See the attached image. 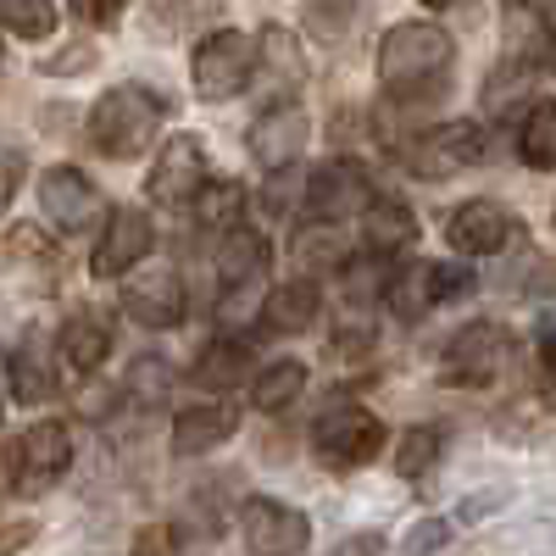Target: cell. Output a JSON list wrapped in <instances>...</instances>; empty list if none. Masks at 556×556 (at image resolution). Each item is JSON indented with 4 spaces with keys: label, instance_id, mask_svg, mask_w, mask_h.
<instances>
[{
    "label": "cell",
    "instance_id": "1",
    "mask_svg": "<svg viewBox=\"0 0 556 556\" xmlns=\"http://www.w3.org/2000/svg\"><path fill=\"white\" fill-rule=\"evenodd\" d=\"M456 45L440 23H395L379 39V89L395 106H424L451 89Z\"/></svg>",
    "mask_w": 556,
    "mask_h": 556
},
{
    "label": "cell",
    "instance_id": "2",
    "mask_svg": "<svg viewBox=\"0 0 556 556\" xmlns=\"http://www.w3.org/2000/svg\"><path fill=\"white\" fill-rule=\"evenodd\" d=\"M173 106L146 84H112L106 96L89 106V146L106 162H134L156 146V128Z\"/></svg>",
    "mask_w": 556,
    "mask_h": 556
},
{
    "label": "cell",
    "instance_id": "3",
    "mask_svg": "<svg viewBox=\"0 0 556 556\" xmlns=\"http://www.w3.org/2000/svg\"><path fill=\"white\" fill-rule=\"evenodd\" d=\"M312 451H317V462H329V468H340V473L367 468V462L384 451V424L362 401L329 395L323 412L312 417Z\"/></svg>",
    "mask_w": 556,
    "mask_h": 556
},
{
    "label": "cell",
    "instance_id": "4",
    "mask_svg": "<svg viewBox=\"0 0 556 556\" xmlns=\"http://www.w3.org/2000/svg\"><path fill=\"white\" fill-rule=\"evenodd\" d=\"M73 468V434L67 424H28L23 434L7 440V451H0V473H7L12 495H45L56 490Z\"/></svg>",
    "mask_w": 556,
    "mask_h": 556
},
{
    "label": "cell",
    "instance_id": "5",
    "mask_svg": "<svg viewBox=\"0 0 556 556\" xmlns=\"http://www.w3.org/2000/svg\"><path fill=\"white\" fill-rule=\"evenodd\" d=\"M513 362V329L495 317H473L445 340L440 351V379L456 384V390H479V384H495Z\"/></svg>",
    "mask_w": 556,
    "mask_h": 556
},
{
    "label": "cell",
    "instance_id": "6",
    "mask_svg": "<svg viewBox=\"0 0 556 556\" xmlns=\"http://www.w3.org/2000/svg\"><path fill=\"white\" fill-rule=\"evenodd\" d=\"M251 78H256V39H245L240 28H217L195 45L190 84L201 101H235Z\"/></svg>",
    "mask_w": 556,
    "mask_h": 556
},
{
    "label": "cell",
    "instance_id": "7",
    "mask_svg": "<svg viewBox=\"0 0 556 556\" xmlns=\"http://www.w3.org/2000/svg\"><path fill=\"white\" fill-rule=\"evenodd\" d=\"M401 162L417 178H456V173H468V167L484 162V128L468 123V117H456V123H434L424 134H406Z\"/></svg>",
    "mask_w": 556,
    "mask_h": 556
},
{
    "label": "cell",
    "instance_id": "8",
    "mask_svg": "<svg viewBox=\"0 0 556 556\" xmlns=\"http://www.w3.org/2000/svg\"><path fill=\"white\" fill-rule=\"evenodd\" d=\"M468 290H473V273L468 267H456V262H406V267L390 273L384 306H390V317L417 323V317H429L434 306L468 295Z\"/></svg>",
    "mask_w": 556,
    "mask_h": 556
},
{
    "label": "cell",
    "instance_id": "9",
    "mask_svg": "<svg viewBox=\"0 0 556 556\" xmlns=\"http://www.w3.org/2000/svg\"><path fill=\"white\" fill-rule=\"evenodd\" d=\"M374 201H379L374 173H367L362 162H351V156H334V162L312 167V178L301 184V206H306L312 223H345V217H362Z\"/></svg>",
    "mask_w": 556,
    "mask_h": 556
},
{
    "label": "cell",
    "instance_id": "10",
    "mask_svg": "<svg viewBox=\"0 0 556 556\" xmlns=\"http://www.w3.org/2000/svg\"><path fill=\"white\" fill-rule=\"evenodd\" d=\"M39 212L51 217V228H56V235H67V240L73 235H89V228H106V217H112L106 195L89 184V173H78L67 162L39 173Z\"/></svg>",
    "mask_w": 556,
    "mask_h": 556
},
{
    "label": "cell",
    "instance_id": "11",
    "mask_svg": "<svg viewBox=\"0 0 556 556\" xmlns=\"http://www.w3.org/2000/svg\"><path fill=\"white\" fill-rule=\"evenodd\" d=\"M240 534H245L251 556H301L306 540H312V523H306L301 506H285L273 495H251L240 506Z\"/></svg>",
    "mask_w": 556,
    "mask_h": 556
},
{
    "label": "cell",
    "instance_id": "12",
    "mask_svg": "<svg viewBox=\"0 0 556 556\" xmlns=\"http://www.w3.org/2000/svg\"><path fill=\"white\" fill-rule=\"evenodd\" d=\"M123 317H134L139 329H178L184 323V278L173 267H139L123 273Z\"/></svg>",
    "mask_w": 556,
    "mask_h": 556
},
{
    "label": "cell",
    "instance_id": "13",
    "mask_svg": "<svg viewBox=\"0 0 556 556\" xmlns=\"http://www.w3.org/2000/svg\"><path fill=\"white\" fill-rule=\"evenodd\" d=\"M245 139H251L256 167L285 173V167H295V156L306 151V139H312V117H306L295 101H273V106H262V112H256V123L245 128Z\"/></svg>",
    "mask_w": 556,
    "mask_h": 556
},
{
    "label": "cell",
    "instance_id": "14",
    "mask_svg": "<svg viewBox=\"0 0 556 556\" xmlns=\"http://www.w3.org/2000/svg\"><path fill=\"white\" fill-rule=\"evenodd\" d=\"M201 184H206V146L195 134H178V139H167V146L156 151V167L146 178V195L156 206H190L201 195Z\"/></svg>",
    "mask_w": 556,
    "mask_h": 556
},
{
    "label": "cell",
    "instance_id": "15",
    "mask_svg": "<svg viewBox=\"0 0 556 556\" xmlns=\"http://www.w3.org/2000/svg\"><path fill=\"white\" fill-rule=\"evenodd\" d=\"M151 245H156L151 217L139 206H117L106 217V228H101L96 251H89V273H96V278H123V273H134L139 262L151 256Z\"/></svg>",
    "mask_w": 556,
    "mask_h": 556
},
{
    "label": "cell",
    "instance_id": "16",
    "mask_svg": "<svg viewBox=\"0 0 556 556\" xmlns=\"http://www.w3.org/2000/svg\"><path fill=\"white\" fill-rule=\"evenodd\" d=\"M518 235V217L506 212L501 201H468V206H456L451 223H445V240L462 251V256H495L506 251Z\"/></svg>",
    "mask_w": 556,
    "mask_h": 556
},
{
    "label": "cell",
    "instance_id": "17",
    "mask_svg": "<svg viewBox=\"0 0 556 556\" xmlns=\"http://www.w3.org/2000/svg\"><path fill=\"white\" fill-rule=\"evenodd\" d=\"M106 356H112V323H106L101 312L78 306L62 329H56V362H62V374L89 379Z\"/></svg>",
    "mask_w": 556,
    "mask_h": 556
},
{
    "label": "cell",
    "instance_id": "18",
    "mask_svg": "<svg viewBox=\"0 0 556 556\" xmlns=\"http://www.w3.org/2000/svg\"><path fill=\"white\" fill-rule=\"evenodd\" d=\"M262 329L267 334H306L323 317V285L317 278H290V285H273L262 295Z\"/></svg>",
    "mask_w": 556,
    "mask_h": 556
},
{
    "label": "cell",
    "instance_id": "19",
    "mask_svg": "<svg viewBox=\"0 0 556 556\" xmlns=\"http://www.w3.org/2000/svg\"><path fill=\"white\" fill-rule=\"evenodd\" d=\"M235 429H240V406H228V401L184 406V412L173 417V451H178V456L217 451L223 440H235Z\"/></svg>",
    "mask_w": 556,
    "mask_h": 556
},
{
    "label": "cell",
    "instance_id": "20",
    "mask_svg": "<svg viewBox=\"0 0 556 556\" xmlns=\"http://www.w3.org/2000/svg\"><path fill=\"white\" fill-rule=\"evenodd\" d=\"M256 73H262V84L273 89V101L295 96V89L306 84V56H301V45H295L290 28L267 23V28L256 34Z\"/></svg>",
    "mask_w": 556,
    "mask_h": 556
},
{
    "label": "cell",
    "instance_id": "21",
    "mask_svg": "<svg viewBox=\"0 0 556 556\" xmlns=\"http://www.w3.org/2000/svg\"><path fill=\"white\" fill-rule=\"evenodd\" d=\"M56 367H62V362H51V351H45V334L28 329L23 345H12V356H7V384H12V395H17L23 406H39V401L56 395Z\"/></svg>",
    "mask_w": 556,
    "mask_h": 556
},
{
    "label": "cell",
    "instance_id": "22",
    "mask_svg": "<svg viewBox=\"0 0 556 556\" xmlns=\"http://www.w3.org/2000/svg\"><path fill=\"white\" fill-rule=\"evenodd\" d=\"M267 235L262 228H251V223H235L223 235V245H217V273H223V285H256V278L267 273Z\"/></svg>",
    "mask_w": 556,
    "mask_h": 556
},
{
    "label": "cell",
    "instance_id": "23",
    "mask_svg": "<svg viewBox=\"0 0 556 556\" xmlns=\"http://www.w3.org/2000/svg\"><path fill=\"white\" fill-rule=\"evenodd\" d=\"M251 345L245 340H212L195 362V384L201 390H240L251 379Z\"/></svg>",
    "mask_w": 556,
    "mask_h": 556
},
{
    "label": "cell",
    "instance_id": "24",
    "mask_svg": "<svg viewBox=\"0 0 556 556\" xmlns=\"http://www.w3.org/2000/svg\"><path fill=\"white\" fill-rule=\"evenodd\" d=\"M190 212H195V228H217V235H228L235 223H245V184L206 178L201 195L190 201Z\"/></svg>",
    "mask_w": 556,
    "mask_h": 556
},
{
    "label": "cell",
    "instance_id": "25",
    "mask_svg": "<svg viewBox=\"0 0 556 556\" xmlns=\"http://www.w3.org/2000/svg\"><path fill=\"white\" fill-rule=\"evenodd\" d=\"M362 223H367V251H379V256H395L417 240V217L401 201H384V195L362 212Z\"/></svg>",
    "mask_w": 556,
    "mask_h": 556
},
{
    "label": "cell",
    "instance_id": "26",
    "mask_svg": "<svg viewBox=\"0 0 556 556\" xmlns=\"http://www.w3.org/2000/svg\"><path fill=\"white\" fill-rule=\"evenodd\" d=\"M518 156L534 173H556V101H534L518 123Z\"/></svg>",
    "mask_w": 556,
    "mask_h": 556
},
{
    "label": "cell",
    "instance_id": "27",
    "mask_svg": "<svg viewBox=\"0 0 556 556\" xmlns=\"http://www.w3.org/2000/svg\"><path fill=\"white\" fill-rule=\"evenodd\" d=\"M301 395H306V362H267L256 374V384H251V406L267 412V417L295 406Z\"/></svg>",
    "mask_w": 556,
    "mask_h": 556
},
{
    "label": "cell",
    "instance_id": "28",
    "mask_svg": "<svg viewBox=\"0 0 556 556\" xmlns=\"http://www.w3.org/2000/svg\"><path fill=\"white\" fill-rule=\"evenodd\" d=\"M167 390H173V367H167V356H134L128 379H123V401H128L134 412H146V406L167 401Z\"/></svg>",
    "mask_w": 556,
    "mask_h": 556
},
{
    "label": "cell",
    "instance_id": "29",
    "mask_svg": "<svg viewBox=\"0 0 556 556\" xmlns=\"http://www.w3.org/2000/svg\"><path fill=\"white\" fill-rule=\"evenodd\" d=\"M384 285H390V273H384V256H379V251L340 262V290H345V301L374 306V301H384Z\"/></svg>",
    "mask_w": 556,
    "mask_h": 556
},
{
    "label": "cell",
    "instance_id": "30",
    "mask_svg": "<svg viewBox=\"0 0 556 556\" xmlns=\"http://www.w3.org/2000/svg\"><path fill=\"white\" fill-rule=\"evenodd\" d=\"M440 451H445V429H434V424L406 429L401 445H395V473H401V479H424L434 462H440Z\"/></svg>",
    "mask_w": 556,
    "mask_h": 556
},
{
    "label": "cell",
    "instance_id": "31",
    "mask_svg": "<svg viewBox=\"0 0 556 556\" xmlns=\"http://www.w3.org/2000/svg\"><path fill=\"white\" fill-rule=\"evenodd\" d=\"M0 28L17 39H51L56 34V7L51 0H0Z\"/></svg>",
    "mask_w": 556,
    "mask_h": 556
},
{
    "label": "cell",
    "instance_id": "32",
    "mask_svg": "<svg viewBox=\"0 0 556 556\" xmlns=\"http://www.w3.org/2000/svg\"><path fill=\"white\" fill-rule=\"evenodd\" d=\"M362 12V0H306V28L317 39H345Z\"/></svg>",
    "mask_w": 556,
    "mask_h": 556
},
{
    "label": "cell",
    "instance_id": "33",
    "mask_svg": "<svg viewBox=\"0 0 556 556\" xmlns=\"http://www.w3.org/2000/svg\"><path fill=\"white\" fill-rule=\"evenodd\" d=\"M228 7V0H151V23H162V28H195V23H206V17H217Z\"/></svg>",
    "mask_w": 556,
    "mask_h": 556
},
{
    "label": "cell",
    "instance_id": "34",
    "mask_svg": "<svg viewBox=\"0 0 556 556\" xmlns=\"http://www.w3.org/2000/svg\"><path fill=\"white\" fill-rule=\"evenodd\" d=\"M451 545V523L445 518H417L401 540V556H440Z\"/></svg>",
    "mask_w": 556,
    "mask_h": 556
},
{
    "label": "cell",
    "instance_id": "35",
    "mask_svg": "<svg viewBox=\"0 0 556 556\" xmlns=\"http://www.w3.org/2000/svg\"><path fill=\"white\" fill-rule=\"evenodd\" d=\"M323 235H329V228H306V235L295 240V256L306 262V267H334V262H345V251H340V240H323Z\"/></svg>",
    "mask_w": 556,
    "mask_h": 556
},
{
    "label": "cell",
    "instance_id": "36",
    "mask_svg": "<svg viewBox=\"0 0 556 556\" xmlns=\"http://www.w3.org/2000/svg\"><path fill=\"white\" fill-rule=\"evenodd\" d=\"M134 556H178V529L173 523H146L134 534Z\"/></svg>",
    "mask_w": 556,
    "mask_h": 556
},
{
    "label": "cell",
    "instance_id": "37",
    "mask_svg": "<svg viewBox=\"0 0 556 556\" xmlns=\"http://www.w3.org/2000/svg\"><path fill=\"white\" fill-rule=\"evenodd\" d=\"M67 7L89 28H117V17H123V0H67Z\"/></svg>",
    "mask_w": 556,
    "mask_h": 556
},
{
    "label": "cell",
    "instance_id": "38",
    "mask_svg": "<svg viewBox=\"0 0 556 556\" xmlns=\"http://www.w3.org/2000/svg\"><path fill=\"white\" fill-rule=\"evenodd\" d=\"M39 67L51 73V78H62V73H89V67H96V51H89V45H67V56H45Z\"/></svg>",
    "mask_w": 556,
    "mask_h": 556
},
{
    "label": "cell",
    "instance_id": "39",
    "mask_svg": "<svg viewBox=\"0 0 556 556\" xmlns=\"http://www.w3.org/2000/svg\"><path fill=\"white\" fill-rule=\"evenodd\" d=\"M17 184H23V151H0V212L12 206Z\"/></svg>",
    "mask_w": 556,
    "mask_h": 556
},
{
    "label": "cell",
    "instance_id": "40",
    "mask_svg": "<svg viewBox=\"0 0 556 556\" xmlns=\"http://www.w3.org/2000/svg\"><path fill=\"white\" fill-rule=\"evenodd\" d=\"M379 551H384V534H379V529H362V534H351L334 556H379Z\"/></svg>",
    "mask_w": 556,
    "mask_h": 556
},
{
    "label": "cell",
    "instance_id": "41",
    "mask_svg": "<svg viewBox=\"0 0 556 556\" xmlns=\"http://www.w3.org/2000/svg\"><path fill=\"white\" fill-rule=\"evenodd\" d=\"M379 345H374V334H340L334 345H329V356H351V362H362V356H374Z\"/></svg>",
    "mask_w": 556,
    "mask_h": 556
},
{
    "label": "cell",
    "instance_id": "42",
    "mask_svg": "<svg viewBox=\"0 0 556 556\" xmlns=\"http://www.w3.org/2000/svg\"><path fill=\"white\" fill-rule=\"evenodd\" d=\"M34 534H39L34 523H7V529H0V556H17V551H23Z\"/></svg>",
    "mask_w": 556,
    "mask_h": 556
},
{
    "label": "cell",
    "instance_id": "43",
    "mask_svg": "<svg viewBox=\"0 0 556 556\" xmlns=\"http://www.w3.org/2000/svg\"><path fill=\"white\" fill-rule=\"evenodd\" d=\"M540 351H545V374H551V395H556V329L540 334Z\"/></svg>",
    "mask_w": 556,
    "mask_h": 556
},
{
    "label": "cell",
    "instance_id": "44",
    "mask_svg": "<svg viewBox=\"0 0 556 556\" xmlns=\"http://www.w3.org/2000/svg\"><path fill=\"white\" fill-rule=\"evenodd\" d=\"M506 7H534V12H545V17H556V0H506Z\"/></svg>",
    "mask_w": 556,
    "mask_h": 556
},
{
    "label": "cell",
    "instance_id": "45",
    "mask_svg": "<svg viewBox=\"0 0 556 556\" xmlns=\"http://www.w3.org/2000/svg\"><path fill=\"white\" fill-rule=\"evenodd\" d=\"M0 329H7V306H0Z\"/></svg>",
    "mask_w": 556,
    "mask_h": 556
}]
</instances>
